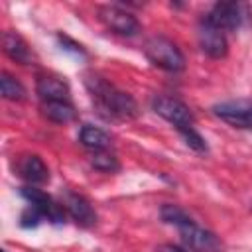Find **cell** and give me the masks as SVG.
I'll use <instances>...</instances> for the list:
<instances>
[{
  "label": "cell",
  "instance_id": "6da1fadb",
  "mask_svg": "<svg viewBox=\"0 0 252 252\" xmlns=\"http://www.w3.org/2000/svg\"><path fill=\"white\" fill-rule=\"evenodd\" d=\"M85 85L93 96L94 106L104 118H118V120H132L138 116V104L136 100L124 93L118 91L112 83L104 81L98 75H87Z\"/></svg>",
  "mask_w": 252,
  "mask_h": 252
},
{
  "label": "cell",
  "instance_id": "7a4b0ae2",
  "mask_svg": "<svg viewBox=\"0 0 252 252\" xmlns=\"http://www.w3.org/2000/svg\"><path fill=\"white\" fill-rule=\"evenodd\" d=\"M144 53L152 65H156L163 71L177 73V71H183V67H185V57H183L181 49L171 39H167L163 35L150 37L144 45Z\"/></svg>",
  "mask_w": 252,
  "mask_h": 252
},
{
  "label": "cell",
  "instance_id": "3957f363",
  "mask_svg": "<svg viewBox=\"0 0 252 252\" xmlns=\"http://www.w3.org/2000/svg\"><path fill=\"white\" fill-rule=\"evenodd\" d=\"M177 228H179L181 240L187 246V250H191V252H222L220 238L215 232H211V230L195 224L193 219L187 220V222H183Z\"/></svg>",
  "mask_w": 252,
  "mask_h": 252
},
{
  "label": "cell",
  "instance_id": "277c9868",
  "mask_svg": "<svg viewBox=\"0 0 252 252\" xmlns=\"http://www.w3.org/2000/svg\"><path fill=\"white\" fill-rule=\"evenodd\" d=\"M152 108L156 110V114H159L163 120L173 124L177 130L189 128L195 122L193 112L189 110V106L185 102H181L179 98H173V96H165V94L156 96L152 100Z\"/></svg>",
  "mask_w": 252,
  "mask_h": 252
},
{
  "label": "cell",
  "instance_id": "5b68a950",
  "mask_svg": "<svg viewBox=\"0 0 252 252\" xmlns=\"http://www.w3.org/2000/svg\"><path fill=\"white\" fill-rule=\"evenodd\" d=\"M213 112L222 122L236 126V128H252V100L250 98H236L219 102L213 106Z\"/></svg>",
  "mask_w": 252,
  "mask_h": 252
},
{
  "label": "cell",
  "instance_id": "8992f818",
  "mask_svg": "<svg viewBox=\"0 0 252 252\" xmlns=\"http://www.w3.org/2000/svg\"><path fill=\"white\" fill-rule=\"evenodd\" d=\"M98 18L100 22L114 33L118 35H136L140 32V22L132 12H126L118 6H102L98 8Z\"/></svg>",
  "mask_w": 252,
  "mask_h": 252
},
{
  "label": "cell",
  "instance_id": "52a82bcc",
  "mask_svg": "<svg viewBox=\"0 0 252 252\" xmlns=\"http://www.w3.org/2000/svg\"><path fill=\"white\" fill-rule=\"evenodd\" d=\"M197 37H199V47L203 49V53H207L213 59H220L226 55L228 51V43L224 37V32L215 28L205 16L199 22L197 28Z\"/></svg>",
  "mask_w": 252,
  "mask_h": 252
},
{
  "label": "cell",
  "instance_id": "ba28073f",
  "mask_svg": "<svg viewBox=\"0 0 252 252\" xmlns=\"http://www.w3.org/2000/svg\"><path fill=\"white\" fill-rule=\"evenodd\" d=\"M22 197L32 207H35L43 215V219H47V220H51L55 224H61L65 220V209H63V205L55 203L45 191L35 189V187H24L22 189Z\"/></svg>",
  "mask_w": 252,
  "mask_h": 252
},
{
  "label": "cell",
  "instance_id": "9c48e42d",
  "mask_svg": "<svg viewBox=\"0 0 252 252\" xmlns=\"http://www.w3.org/2000/svg\"><path fill=\"white\" fill-rule=\"evenodd\" d=\"M205 18L222 32H234L242 24V6L236 2H217Z\"/></svg>",
  "mask_w": 252,
  "mask_h": 252
},
{
  "label": "cell",
  "instance_id": "30bf717a",
  "mask_svg": "<svg viewBox=\"0 0 252 252\" xmlns=\"http://www.w3.org/2000/svg\"><path fill=\"white\" fill-rule=\"evenodd\" d=\"M63 209L81 226H93L96 222V213L93 205L79 193H67L63 197Z\"/></svg>",
  "mask_w": 252,
  "mask_h": 252
},
{
  "label": "cell",
  "instance_id": "8fae6325",
  "mask_svg": "<svg viewBox=\"0 0 252 252\" xmlns=\"http://www.w3.org/2000/svg\"><path fill=\"white\" fill-rule=\"evenodd\" d=\"M18 173L22 179H26L32 185H39V183H45L49 179L47 165L35 154H26L18 159Z\"/></svg>",
  "mask_w": 252,
  "mask_h": 252
},
{
  "label": "cell",
  "instance_id": "7c38bea8",
  "mask_svg": "<svg viewBox=\"0 0 252 252\" xmlns=\"http://www.w3.org/2000/svg\"><path fill=\"white\" fill-rule=\"evenodd\" d=\"M35 91L43 102H53V100H69V85L55 77V75H41L37 79Z\"/></svg>",
  "mask_w": 252,
  "mask_h": 252
},
{
  "label": "cell",
  "instance_id": "4fadbf2b",
  "mask_svg": "<svg viewBox=\"0 0 252 252\" xmlns=\"http://www.w3.org/2000/svg\"><path fill=\"white\" fill-rule=\"evenodd\" d=\"M2 45H4V53L12 59V61H16V63H20V65H30L32 63V49L28 47V43H26V39L20 35V33H16V32H6L4 33V37H2Z\"/></svg>",
  "mask_w": 252,
  "mask_h": 252
},
{
  "label": "cell",
  "instance_id": "5bb4252c",
  "mask_svg": "<svg viewBox=\"0 0 252 252\" xmlns=\"http://www.w3.org/2000/svg\"><path fill=\"white\" fill-rule=\"evenodd\" d=\"M43 116L55 124H67L71 120H75L77 110L69 100H53V102H43L41 106Z\"/></svg>",
  "mask_w": 252,
  "mask_h": 252
},
{
  "label": "cell",
  "instance_id": "9a60e30c",
  "mask_svg": "<svg viewBox=\"0 0 252 252\" xmlns=\"http://www.w3.org/2000/svg\"><path fill=\"white\" fill-rule=\"evenodd\" d=\"M79 140L85 148H89L93 152H108V148H110V136L96 126L85 124L79 132Z\"/></svg>",
  "mask_w": 252,
  "mask_h": 252
},
{
  "label": "cell",
  "instance_id": "2e32d148",
  "mask_svg": "<svg viewBox=\"0 0 252 252\" xmlns=\"http://www.w3.org/2000/svg\"><path fill=\"white\" fill-rule=\"evenodd\" d=\"M0 89H2V96L6 100H14V102H20L26 98V89L24 85L14 79L10 73H2L0 77Z\"/></svg>",
  "mask_w": 252,
  "mask_h": 252
},
{
  "label": "cell",
  "instance_id": "e0dca14e",
  "mask_svg": "<svg viewBox=\"0 0 252 252\" xmlns=\"http://www.w3.org/2000/svg\"><path fill=\"white\" fill-rule=\"evenodd\" d=\"M91 163H93L94 169L104 171V173H112V171H118V169H120L118 159H116L110 152H94Z\"/></svg>",
  "mask_w": 252,
  "mask_h": 252
},
{
  "label": "cell",
  "instance_id": "ac0fdd59",
  "mask_svg": "<svg viewBox=\"0 0 252 252\" xmlns=\"http://www.w3.org/2000/svg\"><path fill=\"white\" fill-rule=\"evenodd\" d=\"M159 215H161V219H163L165 222L175 224V226H181L183 222L191 220V217H189L183 209H179L177 205H163L161 211H159Z\"/></svg>",
  "mask_w": 252,
  "mask_h": 252
},
{
  "label": "cell",
  "instance_id": "d6986e66",
  "mask_svg": "<svg viewBox=\"0 0 252 252\" xmlns=\"http://www.w3.org/2000/svg\"><path fill=\"white\" fill-rule=\"evenodd\" d=\"M179 134L185 138V144H187L191 150H195V152H207V144H205L203 136H201L193 126H189V128H181Z\"/></svg>",
  "mask_w": 252,
  "mask_h": 252
},
{
  "label": "cell",
  "instance_id": "ffe728a7",
  "mask_svg": "<svg viewBox=\"0 0 252 252\" xmlns=\"http://www.w3.org/2000/svg\"><path fill=\"white\" fill-rule=\"evenodd\" d=\"M41 219H43V215L35 209V207H28L24 213H22V217H20V224L24 226V228H32V226H37L39 222H41Z\"/></svg>",
  "mask_w": 252,
  "mask_h": 252
},
{
  "label": "cell",
  "instance_id": "44dd1931",
  "mask_svg": "<svg viewBox=\"0 0 252 252\" xmlns=\"http://www.w3.org/2000/svg\"><path fill=\"white\" fill-rule=\"evenodd\" d=\"M59 41H61V45H63V47H65V45H69V47H67L69 51H73V53H83V47H81L79 43L71 41L67 35H59Z\"/></svg>",
  "mask_w": 252,
  "mask_h": 252
},
{
  "label": "cell",
  "instance_id": "7402d4cb",
  "mask_svg": "<svg viewBox=\"0 0 252 252\" xmlns=\"http://www.w3.org/2000/svg\"><path fill=\"white\" fill-rule=\"evenodd\" d=\"M158 252H187L185 248H179V246H175V244H161L159 248H158Z\"/></svg>",
  "mask_w": 252,
  "mask_h": 252
},
{
  "label": "cell",
  "instance_id": "603a6c76",
  "mask_svg": "<svg viewBox=\"0 0 252 252\" xmlns=\"http://www.w3.org/2000/svg\"><path fill=\"white\" fill-rule=\"evenodd\" d=\"M2 252H6V250H2Z\"/></svg>",
  "mask_w": 252,
  "mask_h": 252
}]
</instances>
